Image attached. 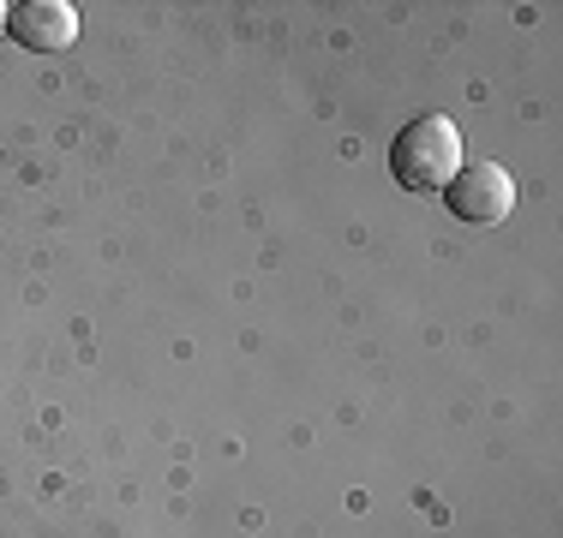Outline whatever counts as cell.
I'll list each match as a JSON object with an SVG mask.
<instances>
[{
	"mask_svg": "<svg viewBox=\"0 0 563 538\" xmlns=\"http://www.w3.org/2000/svg\"><path fill=\"white\" fill-rule=\"evenodd\" d=\"M444 204L455 222H467V227H498L509 210H516V180H509V168L504 161H462L455 168V180L444 186Z\"/></svg>",
	"mask_w": 563,
	"mask_h": 538,
	"instance_id": "2",
	"label": "cell"
},
{
	"mask_svg": "<svg viewBox=\"0 0 563 538\" xmlns=\"http://www.w3.org/2000/svg\"><path fill=\"white\" fill-rule=\"evenodd\" d=\"M0 31H7V7H0Z\"/></svg>",
	"mask_w": 563,
	"mask_h": 538,
	"instance_id": "4",
	"label": "cell"
},
{
	"mask_svg": "<svg viewBox=\"0 0 563 538\" xmlns=\"http://www.w3.org/2000/svg\"><path fill=\"white\" fill-rule=\"evenodd\" d=\"M7 31L36 54H66L78 43V7L73 0H24V7H7Z\"/></svg>",
	"mask_w": 563,
	"mask_h": 538,
	"instance_id": "3",
	"label": "cell"
},
{
	"mask_svg": "<svg viewBox=\"0 0 563 538\" xmlns=\"http://www.w3.org/2000/svg\"><path fill=\"white\" fill-rule=\"evenodd\" d=\"M462 168V126L450 114H420L396 132L390 144V173L408 192H444Z\"/></svg>",
	"mask_w": 563,
	"mask_h": 538,
	"instance_id": "1",
	"label": "cell"
}]
</instances>
